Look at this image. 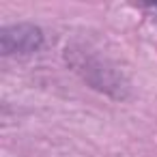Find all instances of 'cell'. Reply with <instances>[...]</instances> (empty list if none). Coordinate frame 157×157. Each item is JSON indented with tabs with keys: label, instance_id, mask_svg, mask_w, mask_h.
Returning <instances> with one entry per match:
<instances>
[{
	"label": "cell",
	"instance_id": "obj_1",
	"mask_svg": "<svg viewBox=\"0 0 157 157\" xmlns=\"http://www.w3.org/2000/svg\"><path fill=\"white\" fill-rule=\"evenodd\" d=\"M41 43V33L33 26H17L2 30V52H30Z\"/></svg>",
	"mask_w": 157,
	"mask_h": 157
}]
</instances>
